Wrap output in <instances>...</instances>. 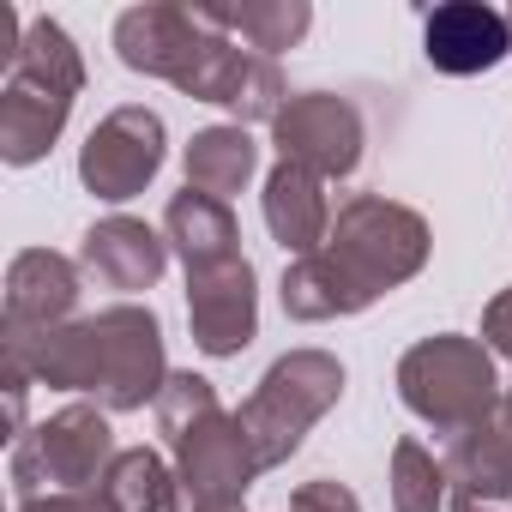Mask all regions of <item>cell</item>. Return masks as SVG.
Returning <instances> with one entry per match:
<instances>
[{"mask_svg":"<svg viewBox=\"0 0 512 512\" xmlns=\"http://www.w3.org/2000/svg\"><path fill=\"white\" fill-rule=\"evenodd\" d=\"M115 55L127 73L163 79L175 91H187L193 103H217L235 115V127L247 121H278V109L290 103V85L278 73L272 55L235 49L223 31L205 25L199 7H169V0H145L115 19Z\"/></svg>","mask_w":512,"mask_h":512,"instance_id":"obj_1","label":"cell"},{"mask_svg":"<svg viewBox=\"0 0 512 512\" xmlns=\"http://www.w3.org/2000/svg\"><path fill=\"white\" fill-rule=\"evenodd\" d=\"M0 356L19 362L37 386L55 392H91L103 410H145L169 386L163 356V320L139 302H115L103 314L49 326V332H7L0 326Z\"/></svg>","mask_w":512,"mask_h":512,"instance_id":"obj_2","label":"cell"},{"mask_svg":"<svg viewBox=\"0 0 512 512\" xmlns=\"http://www.w3.org/2000/svg\"><path fill=\"white\" fill-rule=\"evenodd\" d=\"M157 428L175 452V506L169 512H229L247 500L260 458H253L241 416L217 404V386L193 368L169 374L157 398Z\"/></svg>","mask_w":512,"mask_h":512,"instance_id":"obj_3","label":"cell"},{"mask_svg":"<svg viewBox=\"0 0 512 512\" xmlns=\"http://www.w3.org/2000/svg\"><path fill=\"white\" fill-rule=\"evenodd\" d=\"M398 398L410 416H422L434 434L458 440L482 428L500 410V380H494V350L464 332H434L398 356Z\"/></svg>","mask_w":512,"mask_h":512,"instance_id":"obj_4","label":"cell"},{"mask_svg":"<svg viewBox=\"0 0 512 512\" xmlns=\"http://www.w3.org/2000/svg\"><path fill=\"white\" fill-rule=\"evenodd\" d=\"M428 223L422 211L386 199V193H356L350 205H338L332 217V235H326V260L344 272V284L374 308L386 290L410 284L422 266H428Z\"/></svg>","mask_w":512,"mask_h":512,"instance_id":"obj_5","label":"cell"},{"mask_svg":"<svg viewBox=\"0 0 512 512\" xmlns=\"http://www.w3.org/2000/svg\"><path fill=\"white\" fill-rule=\"evenodd\" d=\"M338 398H344V362L332 350H290V356H278L260 374V386L247 392V404L235 410L253 458H260V470L290 464V452L308 440V428Z\"/></svg>","mask_w":512,"mask_h":512,"instance_id":"obj_6","label":"cell"},{"mask_svg":"<svg viewBox=\"0 0 512 512\" xmlns=\"http://www.w3.org/2000/svg\"><path fill=\"white\" fill-rule=\"evenodd\" d=\"M115 428H109V410L97 404H67L55 416H43L37 428H25L13 440V458H7V482L25 500H43V494H79V488H97L103 470L115 464Z\"/></svg>","mask_w":512,"mask_h":512,"instance_id":"obj_7","label":"cell"},{"mask_svg":"<svg viewBox=\"0 0 512 512\" xmlns=\"http://www.w3.org/2000/svg\"><path fill=\"white\" fill-rule=\"evenodd\" d=\"M272 145H278V163H296L320 181H344L362 169L368 127H362V109L338 91H290V103L272 121Z\"/></svg>","mask_w":512,"mask_h":512,"instance_id":"obj_8","label":"cell"},{"mask_svg":"<svg viewBox=\"0 0 512 512\" xmlns=\"http://www.w3.org/2000/svg\"><path fill=\"white\" fill-rule=\"evenodd\" d=\"M163 145H169V133H163L157 109H145V103L109 109L91 127V139L79 145V181H85V193H97L109 205H127L133 193H145L157 181Z\"/></svg>","mask_w":512,"mask_h":512,"instance_id":"obj_9","label":"cell"},{"mask_svg":"<svg viewBox=\"0 0 512 512\" xmlns=\"http://www.w3.org/2000/svg\"><path fill=\"white\" fill-rule=\"evenodd\" d=\"M187 326L205 356L217 362L241 356L260 338V278H253V266L229 260V266L187 272Z\"/></svg>","mask_w":512,"mask_h":512,"instance_id":"obj_10","label":"cell"},{"mask_svg":"<svg viewBox=\"0 0 512 512\" xmlns=\"http://www.w3.org/2000/svg\"><path fill=\"white\" fill-rule=\"evenodd\" d=\"M73 103H79V85L43 79L31 67H7V85H0V163L13 169L43 163L67 133Z\"/></svg>","mask_w":512,"mask_h":512,"instance_id":"obj_11","label":"cell"},{"mask_svg":"<svg viewBox=\"0 0 512 512\" xmlns=\"http://www.w3.org/2000/svg\"><path fill=\"white\" fill-rule=\"evenodd\" d=\"M422 55L446 79H476L512 55V25L500 7H482V0H446L422 19Z\"/></svg>","mask_w":512,"mask_h":512,"instance_id":"obj_12","label":"cell"},{"mask_svg":"<svg viewBox=\"0 0 512 512\" xmlns=\"http://www.w3.org/2000/svg\"><path fill=\"white\" fill-rule=\"evenodd\" d=\"M163 266H169V241H163L151 223L127 217V211L91 223L85 241H79V272L97 278L103 290H121V296L151 290V284L163 278Z\"/></svg>","mask_w":512,"mask_h":512,"instance_id":"obj_13","label":"cell"},{"mask_svg":"<svg viewBox=\"0 0 512 512\" xmlns=\"http://www.w3.org/2000/svg\"><path fill=\"white\" fill-rule=\"evenodd\" d=\"M79 308V260L55 247H25L7 266V332H49L67 326Z\"/></svg>","mask_w":512,"mask_h":512,"instance_id":"obj_14","label":"cell"},{"mask_svg":"<svg viewBox=\"0 0 512 512\" xmlns=\"http://www.w3.org/2000/svg\"><path fill=\"white\" fill-rule=\"evenodd\" d=\"M266 229L284 253H296V260H308V253L326 247L332 235V205H326V181L296 169V163H278L266 175Z\"/></svg>","mask_w":512,"mask_h":512,"instance_id":"obj_15","label":"cell"},{"mask_svg":"<svg viewBox=\"0 0 512 512\" xmlns=\"http://www.w3.org/2000/svg\"><path fill=\"white\" fill-rule=\"evenodd\" d=\"M163 241L181 253L187 272L241 260V229H235L229 199H211V193H199V187H187V193H175V199L163 205Z\"/></svg>","mask_w":512,"mask_h":512,"instance_id":"obj_16","label":"cell"},{"mask_svg":"<svg viewBox=\"0 0 512 512\" xmlns=\"http://www.w3.org/2000/svg\"><path fill=\"white\" fill-rule=\"evenodd\" d=\"M205 13V25L211 31H223L229 43L241 37L253 55H284V49H296L302 37H308V25H314V7L308 0H241V7H199Z\"/></svg>","mask_w":512,"mask_h":512,"instance_id":"obj_17","label":"cell"},{"mask_svg":"<svg viewBox=\"0 0 512 512\" xmlns=\"http://www.w3.org/2000/svg\"><path fill=\"white\" fill-rule=\"evenodd\" d=\"M187 187L211 193V199H229L253 181V169H260V145L247 139V127H199L187 139Z\"/></svg>","mask_w":512,"mask_h":512,"instance_id":"obj_18","label":"cell"},{"mask_svg":"<svg viewBox=\"0 0 512 512\" xmlns=\"http://www.w3.org/2000/svg\"><path fill=\"white\" fill-rule=\"evenodd\" d=\"M278 302H284V314H290L296 326H326V320H350V314L368 308V302L344 284V272L326 260V253H308V260H296V266L284 272Z\"/></svg>","mask_w":512,"mask_h":512,"instance_id":"obj_19","label":"cell"},{"mask_svg":"<svg viewBox=\"0 0 512 512\" xmlns=\"http://www.w3.org/2000/svg\"><path fill=\"white\" fill-rule=\"evenodd\" d=\"M103 500L115 512H169L175 506V470L151 452V446H127L115 452V464L103 470Z\"/></svg>","mask_w":512,"mask_h":512,"instance_id":"obj_20","label":"cell"},{"mask_svg":"<svg viewBox=\"0 0 512 512\" xmlns=\"http://www.w3.org/2000/svg\"><path fill=\"white\" fill-rule=\"evenodd\" d=\"M446 464L422 440L392 446V512H440L446 506Z\"/></svg>","mask_w":512,"mask_h":512,"instance_id":"obj_21","label":"cell"},{"mask_svg":"<svg viewBox=\"0 0 512 512\" xmlns=\"http://www.w3.org/2000/svg\"><path fill=\"white\" fill-rule=\"evenodd\" d=\"M290 512H362V500H356L344 482L314 476V482H302V488L290 494Z\"/></svg>","mask_w":512,"mask_h":512,"instance_id":"obj_22","label":"cell"},{"mask_svg":"<svg viewBox=\"0 0 512 512\" xmlns=\"http://www.w3.org/2000/svg\"><path fill=\"white\" fill-rule=\"evenodd\" d=\"M482 344H488L500 362H512V284L482 308Z\"/></svg>","mask_w":512,"mask_h":512,"instance_id":"obj_23","label":"cell"},{"mask_svg":"<svg viewBox=\"0 0 512 512\" xmlns=\"http://www.w3.org/2000/svg\"><path fill=\"white\" fill-rule=\"evenodd\" d=\"M0 386H7V428H13V440L25 434V398H31V374L19 368V362H7V356H0Z\"/></svg>","mask_w":512,"mask_h":512,"instance_id":"obj_24","label":"cell"},{"mask_svg":"<svg viewBox=\"0 0 512 512\" xmlns=\"http://www.w3.org/2000/svg\"><path fill=\"white\" fill-rule=\"evenodd\" d=\"M19 512H115L103 500V488H79V494H43V500H25Z\"/></svg>","mask_w":512,"mask_h":512,"instance_id":"obj_25","label":"cell"},{"mask_svg":"<svg viewBox=\"0 0 512 512\" xmlns=\"http://www.w3.org/2000/svg\"><path fill=\"white\" fill-rule=\"evenodd\" d=\"M452 512H512V494H500V488H452Z\"/></svg>","mask_w":512,"mask_h":512,"instance_id":"obj_26","label":"cell"},{"mask_svg":"<svg viewBox=\"0 0 512 512\" xmlns=\"http://www.w3.org/2000/svg\"><path fill=\"white\" fill-rule=\"evenodd\" d=\"M500 422H506V428H512V392H506V398H500Z\"/></svg>","mask_w":512,"mask_h":512,"instance_id":"obj_27","label":"cell"},{"mask_svg":"<svg viewBox=\"0 0 512 512\" xmlns=\"http://www.w3.org/2000/svg\"><path fill=\"white\" fill-rule=\"evenodd\" d=\"M229 512H247V506H229Z\"/></svg>","mask_w":512,"mask_h":512,"instance_id":"obj_28","label":"cell"}]
</instances>
